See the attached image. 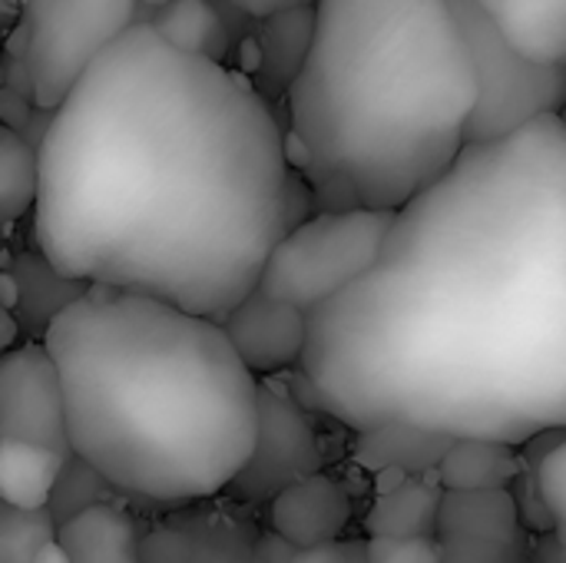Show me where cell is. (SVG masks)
<instances>
[{"label":"cell","mask_w":566,"mask_h":563,"mask_svg":"<svg viewBox=\"0 0 566 563\" xmlns=\"http://www.w3.org/2000/svg\"><path fill=\"white\" fill-rule=\"evenodd\" d=\"M30 563H70V561H66L63 548H60V544H56V538H53V541H46V544L36 551V557H33Z\"/></svg>","instance_id":"32"},{"label":"cell","mask_w":566,"mask_h":563,"mask_svg":"<svg viewBox=\"0 0 566 563\" xmlns=\"http://www.w3.org/2000/svg\"><path fill=\"white\" fill-rule=\"evenodd\" d=\"M289 563H365V541H322L312 548H295Z\"/></svg>","instance_id":"28"},{"label":"cell","mask_w":566,"mask_h":563,"mask_svg":"<svg viewBox=\"0 0 566 563\" xmlns=\"http://www.w3.org/2000/svg\"><path fill=\"white\" fill-rule=\"evenodd\" d=\"M36 199V149L0 123V229L13 226Z\"/></svg>","instance_id":"21"},{"label":"cell","mask_w":566,"mask_h":563,"mask_svg":"<svg viewBox=\"0 0 566 563\" xmlns=\"http://www.w3.org/2000/svg\"><path fill=\"white\" fill-rule=\"evenodd\" d=\"M136 3H149V7H153V10H156V7H163V3H166V0H136Z\"/></svg>","instance_id":"33"},{"label":"cell","mask_w":566,"mask_h":563,"mask_svg":"<svg viewBox=\"0 0 566 563\" xmlns=\"http://www.w3.org/2000/svg\"><path fill=\"white\" fill-rule=\"evenodd\" d=\"M136 0H23L20 93L53 110L90 60L136 23Z\"/></svg>","instance_id":"7"},{"label":"cell","mask_w":566,"mask_h":563,"mask_svg":"<svg viewBox=\"0 0 566 563\" xmlns=\"http://www.w3.org/2000/svg\"><path fill=\"white\" fill-rule=\"evenodd\" d=\"M70 451L116 494L182 508L226 491L255 438L259 378L216 319L86 285L43 329Z\"/></svg>","instance_id":"3"},{"label":"cell","mask_w":566,"mask_h":563,"mask_svg":"<svg viewBox=\"0 0 566 563\" xmlns=\"http://www.w3.org/2000/svg\"><path fill=\"white\" fill-rule=\"evenodd\" d=\"M391 219L395 209H315L279 236L262 262L255 289L292 309L312 312L375 262Z\"/></svg>","instance_id":"5"},{"label":"cell","mask_w":566,"mask_h":563,"mask_svg":"<svg viewBox=\"0 0 566 563\" xmlns=\"http://www.w3.org/2000/svg\"><path fill=\"white\" fill-rule=\"evenodd\" d=\"M521 478V455L514 445L491 438H451L438 461V481L444 491L511 488Z\"/></svg>","instance_id":"15"},{"label":"cell","mask_w":566,"mask_h":563,"mask_svg":"<svg viewBox=\"0 0 566 563\" xmlns=\"http://www.w3.org/2000/svg\"><path fill=\"white\" fill-rule=\"evenodd\" d=\"M438 554H441V563H531V548L468 541V538L438 541Z\"/></svg>","instance_id":"25"},{"label":"cell","mask_w":566,"mask_h":563,"mask_svg":"<svg viewBox=\"0 0 566 563\" xmlns=\"http://www.w3.org/2000/svg\"><path fill=\"white\" fill-rule=\"evenodd\" d=\"M478 96L448 0H312L285 143L312 209H398L464 146Z\"/></svg>","instance_id":"4"},{"label":"cell","mask_w":566,"mask_h":563,"mask_svg":"<svg viewBox=\"0 0 566 563\" xmlns=\"http://www.w3.org/2000/svg\"><path fill=\"white\" fill-rule=\"evenodd\" d=\"M249 563H269V561H262V557H255V554H252V561Z\"/></svg>","instance_id":"34"},{"label":"cell","mask_w":566,"mask_h":563,"mask_svg":"<svg viewBox=\"0 0 566 563\" xmlns=\"http://www.w3.org/2000/svg\"><path fill=\"white\" fill-rule=\"evenodd\" d=\"M0 438L33 441L70 458L60 375L43 342L0 352Z\"/></svg>","instance_id":"9"},{"label":"cell","mask_w":566,"mask_h":563,"mask_svg":"<svg viewBox=\"0 0 566 563\" xmlns=\"http://www.w3.org/2000/svg\"><path fill=\"white\" fill-rule=\"evenodd\" d=\"M113 494H116V488H113L96 468H90L83 458L70 455V458L60 465L56 481H53L50 498H46L43 508H46V514L53 518V524L60 528V524L70 521L73 514H80V511H86V508H93V504L113 501Z\"/></svg>","instance_id":"23"},{"label":"cell","mask_w":566,"mask_h":563,"mask_svg":"<svg viewBox=\"0 0 566 563\" xmlns=\"http://www.w3.org/2000/svg\"><path fill=\"white\" fill-rule=\"evenodd\" d=\"M308 33H312V0L289 7L282 13H272L262 20V80H269V90L289 86V80L295 76L305 46H308Z\"/></svg>","instance_id":"20"},{"label":"cell","mask_w":566,"mask_h":563,"mask_svg":"<svg viewBox=\"0 0 566 563\" xmlns=\"http://www.w3.org/2000/svg\"><path fill=\"white\" fill-rule=\"evenodd\" d=\"M56 544L70 563H139L136 521L113 501L63 521L56 528Z\"/></svg>","instance_id":"13"},{"label":"cell","mask_w":566,"mask_h":563,"mask_svg":"<svg viewBox=\"0 0 566 563\" xmlns=\"http://www.w3.org/2000/svg\"><path fill=\"white\" fill-rule=\"evenodd\" d=\"M352 521V494L335 478L315 471L269 501V524L292 548H312L342 531Z\"/></svg>","instance_id":"11"},{"label":"cell","mask_w":566,"mask_h":563,"mask_svg":"<svg viewBox=\"0 0 566 563\" xmlns=\"http://www.w3.org/2000/svg\"><path fill=\"white\" fill-rule=\"evenodd\" d=\"M192 538L189 563H249L252 561V528L226 511H199L182 518Z\"/></svg>","instance_id":"22"},{"label":"cell","mask_w":566,"mask_h":563,"mask_svg":"<svg viewBox=\"0 0 566 563\" xmlns=\"http://www.w3.org/2000/svg\"><path fill=\"white\" fill-rule=\"evenodd\" d=\"M468 40L478 96L464 123V146L504 139L566 100V63H541L521 53L474 0H448Z\"/></svg>","instance_id":"6"},{"label":"cell","mask_w":566,"mask_h":563,"mask_svg":"<svg viewBox=\"0 0 566 563\" xmlns=\"http://www.w3.org/2000/svg\"><path fill=\"white\" fill-rule=\"evenodd\" d=\"M322 465L325 458L308 408L282 388L259 382L255 438L226 491L242 504H269L289 484L322 471Z\"/></svg>","instance_id":"8"},{"label":"cell","mask_w":566,"mask_h":563,"mask_svg":"<svg viewBox=\"0 0 566 563\" xmlns=\"http://www.w3.org/2000/svg\"><path fill=\"white\" fill-rule=\"evenodd\" d=\"M355 461L365 465L368 471L378 468H401L411 478L438 468L441 455L448 451L451 438L438 435V431H424V428H411V425H375L365 431H355Z\"/></svg>","instance_id":"16"},{"label":"cell","mask_w":566,"mask_h":563,"mask_svg":"<svg viewBox=\"0 0 566 563\" xmlns=\"http://www.w3.org/2000/svg\"><path fill=\"white\" fill-rule=\"evenodd\" d=\"M365 563H441L434 538H368Z\"/></svg>","instance_id":"27"},{"label":"cell","mask_w":566,"mask_h":563,"mask_svg":"<svg viewBox=\"0 0 566 563\" xmlns=\"http://www.w3.org/2000/svg\"><path fill=\"white\" fill-rule=\"evenodd\" d=\"M285 153L255 86L133 23L50 110L33 242L70 282L219 322L255 289L298 202L312 209Z\"/></svg>","instance_id":"2"},{"label":"cell","mask_w":566,"mask_h":563,"mask_svg":"<svg viewBox=\"0 0 566 563\" xmlns=\"http://www.w3.org/2000/svg\"><path fill=\"white\" fill-rule=\"evenodd\" d=\"M229 345L239 362L259 375H279L298 365L305 348V312L279 299H269L262 289L245 292L219 319Z\"/></svg>","instance_id":"10"},{"label":"cell","mask_w":566,"mask_h":563,"mask_svg":"<svg viewBox=\"0 0 566 563\" xmlns=\"http://www.w3.org/2000/svg\"><path fill=\"white\" fill-rule=\"evenodd\" d=\"M544 538V544H541V551L531 557L534 563H564V538H560V531H547V534H541Z\"/></svg>","instance_id":"30"},{"label":"cell","mask_w":566,"mask_h":563,"mask_svg":"<svg viewBox=\"0 0 566 563\" xmlns=\"http://www.w3.org/2000/svg\"><path fill=\"white\" fill-rule=\"evenodd\" d=\"M192 561V538L179 521L159 524L139 538V563H189Z\"/></svg>","instance_id":"26"},{"label":"cell","mask_w":566,"mask_h":563,"mask_svg":"<svg viewBox=\"0 0 566 563\" xmlns=\"http://www.w3.org/2000/svg\"><path fill=\"white\" fill-rule=\"evenodd\" d=\"M531 60L566 63V0H474Z\"/></svg>","instance_id":"14"},{"label":"cell","mask_w":566,"mask_h":563,"mask_svg":"<svg viewBox=\"0 0 566 563\" xmlns=\"http://www.w3.org/2000/svg\"><path fill=\"white\" fill-rule=\"evenodd\" d=\"M441 488L421 481L418 475L398 488L378 494L365 518L368 538H434Z\"/></svg>","instance_id":"17"},{"label":"cell","mask_w":566,"mask_h":563,"mask_svg":"<svg viewBox=\"0 0 566 563\" xmlns=\"http://www.w3.org/2000/svg\"><path fill=\"white\" fill-rule=\"evenodd\" d=\"M239 13L245 17H255V20H265L272 13H282L289 7H298V3H308V0H229Z\"/></svg>","instance_id":"29"},{"label":"cell","mask_w":566,"mask_h":563,"mask_svg":"<svg viewBox=\"0 0 566 563\" xmlns=\"http://www.w3.org/2000/svg\"><path fill=\"white\" fill-rule=\"evenodd\" d=\"M411 475L408 471H401V468H378L375 471V491L378 494H385V491H391V488H398L401 481H408Z\"/></svg>","instance_id":"31"},{"label":"cell","mask_w":566,"mask_h":563,"mask_svg":"<svg viewBox=\"0 0 566 563\" xmlns=\"http://www.w3.org/2000/svg\"><path fill=\"white\" fill-rule=\"evenodd\" d=\"M448 538L531 548L527 528L521 524L517 498L511 488H474V491H444L441 488L434 541H448Z\"/></svg>","instance_id":"12"},{"label":"cell","mask_w":566,"mask_h":563,"mask_svg":"<svg viewBox=\"0 0 566 563\" xmlns=\"http://www.w3.org/2000/svg\"><path fill=\"white\" fill-rule=\"evenodd\" d=\"M302 378L352 431L521 448L566 428V126L461 146L395 209L375 262L305 312Z\"/></svg>","instance_id":"1"},{"label":"cell","mask_w":566,"mask_h":563,"mask_svg":"<svg viewBox=\"0 0 566 563\" xmlns=\"http://www.w3.org/2000/svg\"><path fill=\"white\" fill-rule=\"evenodd\" d=\"M53 538L56 524L46 508H13L0 501V563H30Z\"/></svg>","instance_id":"24"},{"label":"cell","mask_w":566,"mask_h":563,"mask_svg":"<svg viewBox=\"0 0 566 563\" xmlns=\"http://www.w3.org/2000/svg\"><path fill=\"white\" fill-rule=\"evenodd\" d=\"M169 46L206 60H222L229 46V27L209 0H166L146 20Z\"/></svg>","instance_id":"18"},{"label":"cell","mask_w":566,"mask_h":563,"mask_svg":"<svg viewBox=\"0 0 566 563\" xmlns=\"http://www.w3.org/2000/svg\"><path fill=\"white\" fill-rule=\"evenodd\" d=\"M66 458L17 438H0V501L13 508H43Z\"/></svg>","instance_id":"19"}]
</instances>
